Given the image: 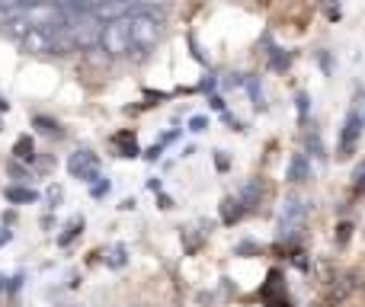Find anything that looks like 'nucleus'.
Segmentation results:
<instances>
[{"instance_id":"obj_1","label":"nucleus","mask_w":365,"mask_h":307,"mask_svg":"<svg viewBox=\"0 0 365 307\" xmlns=\"http://www.w3.org/2000/svg\"><path fill=\"white\" fill-rule=\"evenodd\" d=\"M128 32H132V51H148L158 45L164 26H160V19L154 16L148 6H138V10L128 16Z\"/></svg>"},{"instance_id":"obj_2","label":"nucleus","mask_w":365,"mask_h":307,"mask_svg":"<svg viewBox=\"0 0 365 307\" xmlns=\"http://www.w3.org/2000/svg\"><path fill=\"white\" fill-rule=\"evenodd\" d=\"M103 51L113 58L128 55L132 51V32H128V19H115V23L103 26V38H100Z\"/></svg>"},{"instance_id":"obj_3","label":"nucleus","mask_w":365,"mask_h":307,"mask_svg":"<svg viewBox=\"0 0 365 307\" xmlns=\"http://www.w3.org/2000/svg\"><path fill=\"white\" fill-rule=\"evenodd\" d=\"M19 48H23L26 55H58L55 29H38V26H32V29L26 32V38L19 42Z\"/></svg>"},{"instance_id":"obj_4","label":"nucleus","mask_w":365,"mask_h":307,"mask_svg":"<svg viewBox=\"0 0 365 307\" xmlns=\"http://www.w3.org/2000/svg\"><path fill=\"white\" fill-rule=\"evenodd\" d=\"M68 173L74 176V179L96 182V179H100V157H96L93 151H77V154H71Z\"/></svg>"},{"instance_id":"obj_5","label":"nucleus","mask_w":365,"mask_h":307,"mask_svg":"<svg viewBox=\"0 0 365 307\" xmlns=\"http://www.w3.org/2000/svg\"><path fill=\"white\" fill-rule=\"evenodd\" d=\"M304 212H308V208H304V202L295 199V195L282 202V212H279V227H282V237H292V234L302 227Z\"/></svg>"},{"instance_id":"obj_6","label":"nucleus","mask_w":365,"mask_h":307,"mask_svg":"<svg viewBox=\"0 0 365 307\" xmlns=\"http://www.w3.org/2000/svg\"><path fill=\"white\" fill-rule=\"evenodd\" d=\"M359 135H362V115L353 113V115L346 119V125H343L340 147H336V157H340V160H346V157L356 151V141H359Z\"/></svg>"},{"instance_id":"obj_7","label":"nucleus","mask_w":365,"mask_h":307,"mask_svg":"<svg viewBox=\"0 0 365 307\" xmlns=\"http://www.w3.org/2000/svg\"><path fill=\"white\" fill-rule=\"evenodd\" d=\"M311 176V163H308V157L304 154H292V160H289V173H285V179H292V182H304Z\"/></svg>"},{"instance_id":"obj_8","label":"nucleus","mask_w":365,"mask_h":307,"mask_svg":"<svg viewBox=\"0 0 365 307\" xmlns=\"http://www.w3.org/2000/svg\"><path fill=\"white\" fill-rule=\"evenodd\" d=\"M113 145H115V151H119V157H138V141H135V135L132 132H119L113 138Z\"/></svg>"},{"instance_id":"obj_9","label":"nucleus","mask_w":365,"mask_h":307,"mask_svg":"<svg viewBox=\"0 0 365 307\" xmlns=\"http://www.w3.org/2000/svg\"><path fill=\"white\" fill-rule=\"evenodd\" d=\"M240 214H244V202L240 199H225L221 202V218H225V224L240 221Z\"/></svg>"},{"instance_id":"obj_10","label":"nucleus","mask_w":365,"mask_h":307,"mask_svg":"<svg viewBox=\"0 0 365 307\" xmlns=\"http://www.w3.org/2000/svg\"><path fill=\"white\" fill-rule=\"evenodd\" d=\"M6 199L16 202V205H29V202H36L38 195L32 192V189H23V186H6Z\"/></svg>"},{"instance_id":"obj_11","label":"nucleus","mask_w":365,"mask_h":307,"mask_svg":"<svg viewBox=\"0 0 365 307\" xmlns=\"http://www.w3.org/2000/svg\"><path fill=\"white\" fill-rule=\"evenodd\" d=\"M81 231H83V218H74L68 227H64V234H61V237H58V244H61V246H68L71 240H74Z\"/></svg>"},{"instance_id":"obj_12","label":"nucleus","mask_w":365,"mask_h":307,"mask_svg":"<svg viewBox=\"0 0 365 307\" xmlns=\"http://www.w3.org/2000/svg\"><path fill=\"white\" fill-rule=\"evenodd\" d=\"M32 151H36V147H32V138H19L16 147H13V154H16L19 160H32Z\"/></svg>"},{"instance_id":"obj_13","label":"nucleus","mask_w":365,"mask_h":307,"mask_svg":"<svg viewBox=\"0 0 365 307\" xmlns=\"http://www.w3.org/2000/svg\"><path fill=\"white\" fill-rule=\"evenodd\" d=\"M106 263L113 266V269H122V266H125V250H122V246H113L109 256H106Z\"/></svg>"},{"instance_id":"obj_14","label":"nucleus","mask_w":365,"mask_h":307,"mask_svg":"<svg viewBox=\"0 0 365 307\" xmlns=\"http://www.w3.org/2000/svg\"><path fill=\"white\" fill-rule=\"evenodd\" d=\"M308 151L314 157H324V141H321V135L317 132H308Z\"/></svg>"},{"instance_id":"obj_15","label":"nucleus","mask_w":365,"mask_h":307,"mask_svg":"<svg viewBox=\"0 0 365 307\" xmlns=\"http://www.w3.org/2000/svg\"><path fill=\"white\" fill-rule=\"evenodd\" d=\"M36 125H38V128H42V132H45V135H58V122L45 119V115H38V119H36Z\"/></svg>"},{"instance_id":"obj_16","label":"nucleus","mask_w":365,"mask_h":307,"mask_svg":"<svg viewBox=\"0 0 365 307\" xmlns=\"http://www.w3.org/2000/svg\"><path fill=\"white\" fill-rule=\"evenodd\" d=\"M205 128H208L205 115H192V119H189V132H205Z\"/></svg>"},{"instance_id":"obj_17","label":"nucleus","mask_w":365,"mask_h":307,"mask_svg":"<svg viewBox=\"0 0 365 307\" xmlns=\"http://www.w3.org/2000/svg\"><path fill=\"white\" fill-rule=\"evenodd\" d=\"M61 199H64V189H61V186H51V189H48V202H51V205H58Z\"/></svg>"},{"instance_id":"obj_18","label":"nucleus","mask_w":365,"mask_h":307,"mask_svg":"<svg viewBox=\"0 0 365 307\" xmlns=\"http://www.w3.org/2000/svg\"><path fill=\"white\" fill-rule=\"evenodd\" d=\"M109 192V179H100V182H93V195L100 199V195H106Z\"/></svg>"},{"instance_id":"obj_19","label":"nucleus","mask_w":365,"mask_h":307,"mask_svg":"<svg viewBox=\"0 0 365 307\" xmlns=\"http://www.w3.org/2000/svg\"><path fill=\"white\" fill-rule=\"evenodd\" d=\"M356 189H359V192H365V167L356 170Z\"/></svg>"},{"instance_id":"obj_20","label":"nucleus","mask_w":365,"mask_h":307,"mask_svg":"<svg viewBox=\"0 0 365 307\" xmlns=\"http://www.w3.org/2000/svg\"><path fill=\"white\" fill-rule=\"evenodd\" d=\"M349 231H353L349 224H340V244H346V240H349Z\"/></svg>"},{"instance_id":"obj_21","label":"nucleus","mask_w":365,"mask_h":307,"mask_svg":"<svg viewBox=\"0 0 365 307\" xmlns=\"http://www.w3.org/2000/svg\"><path fill=\"white\" fill-rule=\"evenodd\" d=\"M10 244V231H0V246Z\"/></svg>"},{"instance_id":"obj_22","label":"nucleus","mask_w":365,"mask_h":307,"mask_svg":"<svg viewBox=\"0 0 365 307\" xmlns=\"http://www.w3.org/2000/svg\"><path fill=\"white\" fill-rule=\"evenodd\" d=\"M362 128H365V113H362Z\"/></svg>"}]
</instances>
